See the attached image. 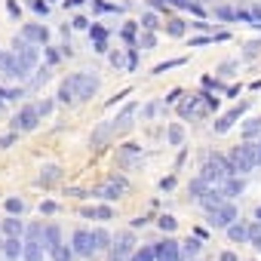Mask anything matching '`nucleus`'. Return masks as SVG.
<instances>
[{
    "mask_svg": "<svg viewBox=\"0 0 261 261\" xmlns=\"http://www.w3.org/2000/svg\"><path fill=\"white\" fill-rule=\"evenodd\" d=\"M230 163H233V172H240V175L252 172V169L258 166V160H255V145H252V142L237 145V148L230 151Z\"/></svg>",
    "mask_w": 261,
    "mask_h": 261,
    "instance_id": "1",
    "label": "nucleus"
},
{
    "mask_svg": "<svg viewBox=\"0 0 261 261\" xmlns=\"http://www.w3.org/2000/svg\"><path fill=\"white\" fill-rule=\"evenodd\" d=\"M37 120H40L37 105H28V108H22V111L13 117V126H16V133H31V129L37 126Z\"/></svg>",
    "mask_w": 261,
    "mask_h": 261,
    "instance_id": "2",
    "label": "nucleus"
},
{
    "mask_svg": "<svg viewBox=\"0 0 261 261\" xmlns=\"http://www.w3.org/2000/svg\"><path fill=\"white\" fill-rule=\"evenodd\" d=\"M71 80H74L77 98H92L98 92V77H92V74H71Z\"/></svg>",
    "mask_w": 261,
    "mask_h": 261,
    "instance_id": "3",
    "label": "nucleus"
},
{
    "mask_svg": "<svg viewBox=\"0 0 261 261\" xmlns=\"http://www.w3.org/2000/svg\"><path fill=\"white\" fill-rule=\"evenodd\" d=\"M133 246H136L133 233H120L114 249H111V261H129V258H133Z\"/></svg>",
    "mask_w": 261,
    "mask_h": 261,
    "instance_id": "4",
    "label": "nucleus"
},
{
    "mask_svg": "<svg viewBox=\"0 0 261 261\" xmlns=\"http://www.w3.org/2000/svg\"><path fill=\"white\" fill-rule=\"evenodd\" d=\"M233 221H237V209L230 203H224V206H218V209L209 212V224L212 227H230Z\"/></svg>",
    "mask_w": 261,
    "mask_h": 261,
    "instance_id": "5",
    "label": "nucleus"
},
{
    "mask_svg": "<svg viewBox=\"0 0 261 261\" xmlns=\"http://www.w3.org/2000/svg\"><path fill=\"white\" fill-rule=\"evenodd\" d=\"M16 56H19V62H22V68L25 71H31L34 65H37V49L31 46V40H25V37H19L16 40Z\"/></svg>",
    "mask_w": 261,
    "mask_h": 261,
    "instance_id": "6",
    "label": "nucleus"
},
{
    "mask_svg": "<svg viewBox=\"0 0 261 261\" xmlns=\"http://www.w3.org/2000/svg\"><path fill=\"white\" fill-rule=\"evenodd\" d=\"M123 191H126V181H123V178H117V175H111L105 185H98V188H95V197H105V200H117Z\"/></svg>",
    "mask_w": 261,
    "mask_h": 261,
    "instance_id": "7",
    "label": "nucleus"
},
{
    "mask_svg": "<svg viewBox=\"0 0 261 261\" xmlns=\"http://www.w3.org/2000/svg\"><path fill=\"white\" fill-rule=\"evenodd\" d=\"M0 68H4V74H10V77H25V74H28V71L22 68L19 56H16V53H7V49H0Z\"/></svg>",
    "mask_w": 261,
    "mask_h": 261,
    "instance_id": "8",
    "label": "nucleus"
},
{
    "mask_svg": "<svg viewBox=\"0 0 261 261\" xmlns=\"http://www.w3.org/2000/svg\"><path fill=\"white\" fill-rule=\"evenodd\" d=\"M95 252V237L89 230H77L74 233V255H92Z\"/></svg>",
    "mask_w": 261,
    "mask_h": 261,
    "instance_id": "9",
    "label": "nucleus"
},
{
    "mask_svg": "<svg viewBox=\"0 0 261 261\" xmlns=\"http://www.w3.org/2000/svg\"><path fill=\"white\" fill-rule=\"evenodd\" d=\"M136 111H139L136 105H126V108L117 114V120L111 123V129H114V133H117V129H129V126H133V117H136Z\"/></svg>",
    "mask_w": 261,
    "mask_h": 261,
    "instance_id": "10",
    "label": "nucleus"
},
{
    "mask_svg": "<svg viewBox=\"0 0 261 261\" xmlns=\"http://www.w3.org/2000/svg\"><path fill=\"white\" fill-rule=\"evenodd\" d=\"M22 37L31 40V43H46V40H49V31H46L43 25H25V28H22Z\"/></svg>",
    "mask_w": 261,
    "mask_h": 261,
    "instance_id": "11",
    "label": "nucleus"
},
{
    "mask_svg": "<svg viewBox=\"0 0 261 261\" xmlns=\"http://www.w3.org/2000/svg\"><path fill=\"white\" fill-rule=\"evenodd\" d=\"M243 108H246V105H240V108H233L230 114H224V117H221V120L215 123V133H218V136H221V133H227V129H230V126H233V123L240 120V114H243Z\"/></svg>",
    "mask_w": 261,
    "mask_h": 261,
    "instance_id": "12",
    "label": "nucleus"
},
{
    "mask_svg": "<svg viewBox=\"0 0 261 261\" xmlns=\"http://www.w3.org/2000/svg\"><path fill=\"white\" fill-rule=\"evenodd\" d=\"M200 203L212 212V209H218V206H224V194L218 191V188H212V191H206L203 197H200Z\"/></svg>",
    "mask_w": 261,
    "mask_h": 261,
    "instance_id": "13",
    "label": "nucleus"
},
{
    "mask_svg": "<svg viewBox=\"0 0 261 261\" xmlns=\"http://www.w3.org/2000/svg\"><path fill=\"white\" fill-rule=\"evenodd\" d=\"M157 258H160V261H175V258H178V243H175V240L160 243V246H157Z\"/></svg>",
    "mask_w": 261,
    "mask_h": 261,
    "instance_id": "14",
    "label": "nucleus"
},
{
    "mask_svg": "<svg viewBox=\"0 0 261 261\" xmlns=\"http://www.w3.org/2000/svg\"><path fill=\"white\" fill-rule=\"evenodd\" d=\"M43 249H46V246H43L40 240H28L22 255H25V261H43Z\"/></svg>",
    "mask_w": 261,
    "mask_h": 261,
    "instance_id": "15",
    "label": "nucleus"
},
{
    "mask_svg": "<svg viewBox=\"0 0 261 261\" xmlns=\"http://www.w3.org/2000/svg\"><path fill=\"white\" fill-rule=\"evenodd\" d=\"M59 101H65V105H68V101H77V89H74V80H71V77L59 86Z\"/></svg>",
    "mask_w": 261,
    "mask_h": 261,
    "instance_id": "16",
    "label": "nucleus"
},
{
    "mask_svg": "<svg viewBox=\"0 0 261 261\" xmlns=\"http://www.w3.org/2000/svg\"><path fill=\"white\" fill-rule=\"evenodd\" d=\"M218 191H221V194H224V197H237V194H243V181H240V178H233V175H230V178H227V181H224V185H221V188H218Z\"/></svg>",
    "mask_w": 261,
    "mask_h": 261,
    "instance_id": "17",
    "label": "nucleus"
},
{
    "mask_svg": "<svg viewBox=\"0 0 261 261\" xmlns=\"http://www.w3.org/2000/svg\"><path fill=\"white\" fill-rule=\"evenodd\" d=\"M227 237H230L233 243H246V240H249V227H243V224H230V227H227Z\"/></svg>",
    "mask_w": 261,
    "mask_h": 261,
    "instance_id": "18",
    "label": "nucleus"
},
{
    "mask_svg": "<svg viewBox=\"0 0 261 261\" xmlns=\"http://www.w3.org/2000/svg\"><path fill=\"white\" fill-rule=\"evenodd\" d=\"M4 233H7V237H19V233H22V221H19L16 215H10V218L4 221Z\"/></svg>",
    "mask_w": 261,
    "mask_h": 261,
    "instance_id": "19",
    "label": "nucleus"
},
{
    "mask_svg": "<svg viewBox=\"0 0 261 261\" xmlns=\"http://www.w3.org/2000/svg\"><path fill=\"white\" fill-rule=\"evenodd\" d=\"M43 243H46V249H56V246L62 243V233H59V227H46V230H43Z\"/></svg>",
    "mask_w": 261,
    "mask_h": 261,
    "instance_id": "20",
    "label": "nucleus"
},
{
    "mask_svg": "<svg viewBox=\"0 0 261 261\" xmlns=\"http://www.w3.org/2000/svg\"><path fill=\"white\" fill-rule=\"evenodd\" d=\"M59 175H62L59 166H46V169L40 172V185H53V181H59Z\"/></svg>",
    "mask_w": 261,
    "mask_h": 261,
    "instance_id": "21",
    "label": "nucleus"
},
{
    "mask_svg": "<svg viewBox=\"0 0 261 261\" xmlns=\"http://www.w3.org/2000/svg\"><path fill=\"white\" fill-rule=\"evenodd\" d=\"M243 133H246V139H249V142H252V139H258V136H261V120H246Z\"/></svg>",
    "mask_w": 261,
    "mask_h": 261,
    "instance_id": "22",
    "label": "nucleus"
},
{
    "mask_svg": "<svg viewBox=\"0 0 261 261\" xmlns=\"http://www.w3.org/2000/svg\"><path fill=\"white\" fill-rule=\"evenodd\" d=\"M139 154H142V148H139V145H126V148H123V154H120V163H133Z\"/></svg>",
    "mask_w": 261,
    "mask_h": 261,
    "instance_id": "23",
    "label": "nucleus"
},
{
    "mask_svg": "<svg viewBox=\"0 0 261 261\" xmlns=\"http://www.w3.org/2000/svg\"><path fill=\"white\" fill-rule=\"evenodd\" d=\"M4 252H7L10 258H16L19 252H25V243H19V237H10V240H7V249H4Z\"/></svg>",
    "mask_w": 261,
    "mask_h": 261,
    "instance_id": "24",
    "label": "nucleus"
},
{
    "mask_svg": "<svg viewBox=\"0 0 261 261\" xmlns=\"http://www.w3.org/2000/svg\"><path fill=\"white\" fill-rule=\"evenodd\" d=\"M166 136H169V145H175V148H178V145L185 142V129L175 123V126H169V133H166Z\"/></svg>",
    "mask_w": 261,
    "mask_h": 261,
    "instance_id": "25",
    "label": "nucleus"
},
{
    "mask_svg": "<svg viewBox=\"0 0 261 261\" xmlns=\"http://www.w3.org/2000/svg\"><path fill=\"white\" fill-rule=\"evenodd\" d=\"M71 255H74V249H68V246H62V243L53 249V261H71Z\"/></svg>",
    "mask_w": 261,
    "mask_h": 261,
    "instance_id": "26",
    "label": "nucleus"
},
{
    "mask_svg": "<svg viewBox=\"0 0 261 261\" xmlns=\"http://www.w3.org/2000/svg\"><path fill=\"white\" fill-rule=\"evenodd\" d=\"M154 258H157V249H151V246H145L142 252L133 255V261H154Z\"/></svg>",
    "mask_w": 261,
    "mask_h": 261,
    "instance_id": "27",
    "label": "nucleus"
},
{
    "mask_svg": "<svg viewBox=\"0 0 261 261\" xmlns=\"http://www.w3.org/2000/svg\"><path fill=\"white\" fill-rule=\"evenodd\" d=\"M92 237H95V249H108V243H111L108 230H92Z\"/></svg>",
    "mask_w": 261,
    "mask_h": 261,
    "instance_id": "28",
    "label": "nucleus"
},
{
    "mask_svg": "<svg viewBox=\"0 0 261 261\" xmlns=\"http://www.w3.org/2000/svg\"><path fill=\"white\" fill-rule=\"evenodd\" d=\"M86 215H95V218H105V221H108V218H114V212H111L108 206H98V209H86Z\"/></svg>",
    "mask_w": 261,
    "mask_h": 261,
    "instance_id": "29",
    "label": "nucleus"
},
{
    "mask_svg": "<svg viewBox=\"0 0 261 261\" xmlns=\"http://www.w3.org/2000/svg\"><path fill=\"white\" fill-rule=\"evenodd\" d=\"M178 65H185V59H175V62H166V65H157V68H154V74H166L169 68H178Z\"/></svg>",
    "mask_w": 261,
    "mask_h": 261,
    "instance_id": "30",
    "label": "nucleus"
},
{
    "mask_svg": "<svg viewBox=\"0 0 261 261\" xmlns=\"http://www.w3.org/2000/svg\"><path fill=\"white\" fill-rule=\"evenodd\" d=\"M169 34H172V37H181V34H185V22H178V19L169 22Z\"/></svg>",
    "mask_w": 261,
    "mask_h": 261,
    "instance_id": "31",
    "label": "nucleus"
},
{
    "mask_svg": "<svg viewBox=\"0 0 261 261\" xmlns=\"http://www.w3.org/2000/svg\"><path fill=\"white\" fill-rule=\"evenodd\" d=\"M7 209H10V215H16V212H22V209H25V203L13 197V200H7Z\"/></svg>",
    "mask_w": 261,
    "mask_h": 261,
    "instance_id": "32",
    "label": "nucleus"
},
{
    "mask_svg": "<svg viewBox=\"0 0 261 261\" xmlns=\"http://www.w3.org/2000/svg\"><path fill=\"white\" fill-rule=\"evenodd\" d=\"M215 16H218V19H240V16H237L233 10H227V7H218V10H215Z\"/></svg>",
    "mask_w": 261,
    "mask_h": 261,
    "instance_id": "33",
    "label": "nucleus"
},
{
    "mask_svg": "<svg viewBox=\"0 0 261 261\" xmlns=\"http://www.w3.org/2000/svg\"><path fill=\"white\" fill-rule=\"evenodd\" d=\"M142 25H145L148 31H154V28H157V16H154V13H145V19H142Z\"/></svg>",
    "mask_w": 261,
    "mask_h": 261,
    "instance_id": "34",
    "label": "nucleus"
},
{
    "mask_svg": "<svg viewBox=\"0 0 261 261\" xmlns=\"http://www.w3.org/2000/svg\"><path fill=\"white\" fill-rule=\"evenodd\" d=\"M175 224H178V221H175L172 215H163V218H160V227H163V230H175Z\"/></svg>",
    "mask_w": 261,
    "mask_h": 261,
    "instance_id": "35",
    "label": "nucleus"
},
{
    "mask_svg": "<svg viewBox=\"0 0 261 261\" xmlns=\"http://www.w3.org/2000/svg\"><path fill=\"white\" fill-rule=\"evenodd\" d=\"M163 105H166V101H151V105L145 108V117H154V114H157V111H160Z\"/></svg>",
    "mask_w": 261,
    "mask_h": 261,
    "instance_id": "36",
    "label": "nucleus"
},
{
    "mask_svg": "<svg viewBox=\"0 0 261 261\" xmlns=\"http://www.w3.org/2000/svg\"><path fill=\"white\" fill-rule=\"evenodd\" d=\"M40 237H43V227L40 224H31L28 227V240H40Z\"/></svg>",
    "mask_w": 261,
    "mask_h": 261,
    "instance_id": "37",
    "label": "nucleus"
},
{
    "mask_svg": "<svg viewBox=\"0 0 261 261\" xmlns=\"http://www.w3.org/2000/svg\"><path fill=\"white\" fill-rule=\"evenodd\" d=\"M197 249H200L197 240H188V243H185V252H188V255H197Z\"/></svg>",
    "mask_w": 261,
    "mask_h": 261,
    "instance_id": "38",
    "label": "nucleus"
},
{
    "mask_svg": "<svg viewBox=\"0 0 261 261\" xmlns=\"http://www.w3.org/2000/svg\"><path fill=\"white\" fill-rule=\"evenodd\" d=\"M258 237H261V221H258V224H252V227H249V240H252V243H255V240H258Z\"/></svg>",
    "mask_w": 261,
    "mask_h": 261,
    "instance_id": "39",
    "label": "nucleus"
},
{
    "mask_svg": "<svg viewBox=\"0 0 261 261\" xmlns=\"http://www.w3.org/2000/svg\"><path fill=\"white\" fill-rule=\"evenodd\" d=\"M252 145H255V160H258V166H261V136L252 139Z\"/></svg>",
    "mask_w": 261,
    "mask_h": 261,
    "instance_id": "40",
    "label": "nucleus"
},
{
    "mask_svg": "<svg viewBox=\"0 0 261 261\" xmlns=\"http://www.w3.org/2000/svg\"><path fill=\"white\" fill-rule=\"evenodd\" d=\"M34 10H37V13H43V16H46V13H49V7H46V4H43V0H37V4H34Z\"/></svg>",
    "mask_w": 261,
    "mask_h": 261,
    "instance_id": "41",
    "label": "nucleus"
},
{
    "mask_svg": "<svg viewBox=\"0 0 261 261\" xmlns=\"http://www.w3.org/2000/svg\"><path fill=\"white\" fill-rule=\"evenodd\" d=\"M49 108H53V101H40V105H37L40 114H49Z\"/></svg>",
    "mask_w": 261,
    "mask_h": 261,
    "instance_id": "42",
    "label": "nucleus"
},
{
    "mask_svg": "<svg viewBox=\"0 0 261 261\" xmlns=\"http://www.w3.org/2000/svg\"><path fill=\"white\" fill-rule=\"evenodd\" d=\"M160 188H163V191H169V188H175V178H163V181H160Z\"/></svg>",
    "mask_w": 261,
    "mask_h": 261,
    "instance_id": "43",
    "label": "nucleus"
},
{
    "mask_svg": "<svg viewBox=\"0 0 261 261\" xmlns=\"http://www.w3.org/2000/svg\"><path fill=\"white\" fill-rule=\"evenodd\" d=\"M86 25H89V22H86L83 16H77V19H74V28H86Z\"/></svg>",
    "mask_w": 261,
    "mask_h": 261,
    "instance_id": "44",
    "label": "nucleus"
},
{
    "mask_svg": "<svg viewBox=\"0 0 261 261\" xmlns=\"http://www.w3.org/2000/svg\"><path fill=\"white\" fill-rule=\"evenodd\" d=\"M142 46H145V49H148V46H154V37H151V34H145V37H142Z\"/></svg>",
    "mask_w": 261,
    "mask_h": 261,
    "instance_id": "45",
    "label": "nucleus"
},
{
    "mask_svg": "<svg viewBox=\"0 0 261 261\" xmlns=\"http://www.w3.org/2000/svg\"><path fill=\"white\" fill-rule=\"evenodd\" d=\"M175 7H185V10H191V0H172Z\"/></svg>",
    "mask_w": 261,
    "mask_h": 261,
    "instance_id": "46",
    "label": "nucleus"
},
{
    "mask_svg": "<svg viewBox=\"0 0 261 261\" xmlns=\"http://www.w3.org/2000/svg\"><path fill=\"white\" fill-rule=\"evenodd\" d=\"M221 261H237V255H233V252H224V255H221Z\"/></svg>",
    "mask_w": 261,
    "mask_h": 261,
    "instance_id": "47",
    "label": "nucleus"
},
{
    "mask_svg": "<svg viewBox=\"0 0 261 261\" xmlns=\"http://www.w3.org/2000/svg\"><path fill=\"white\" fill-rule=\"evenodd\" d=\"M83 0H65V7H80Z\"/></svg>",
    "mask_w": 261,
    "mask_h": 261,
    "instance_id": "48",
    "label": "nucleus"
},
{
    "mask_svg": "<svg viewBox=\"0 0 261 261\" xmlns=\"http://www.w3.org/2000/svg\"><path fill=\"white\" fill-rule=\"evenodd\" d=\"M255 218H258V221H261V206H258V209H255Z\"/></svg>",
    "mask_w": 261,
    "mask_h": 261,
    "instance_id": "49",
    "label": "nucleus"
},
{
    "mask_svg": "<svg viewBox=\"0 0 261 261\" xmlns=\"http://www.w3.org/2000/svg\"><path fill=\"white\" fill-rule=\"evenodd\" d=\"M255 249H258V252H261V237H258V240H255Z\"/></svg>",
    "mask_w": 261,
    "mask_h": 261,
    "instance_id": "50",
    "label": "nucleus"
},
{
    "mask_svg": "<svg viewBox=\"0 0 261 261\" xmlns=\"http://www.w3.org/2000/svg\"><path fill=\"white\" fill-rule=\"evenodd\" d=\"M175 261H181V258H175Z\"/></svg>",
    "mask_w": 261,
    "mask_h": 261,
    "instance_id": "51",
    "label": "nucleus"
}]
</instances>
